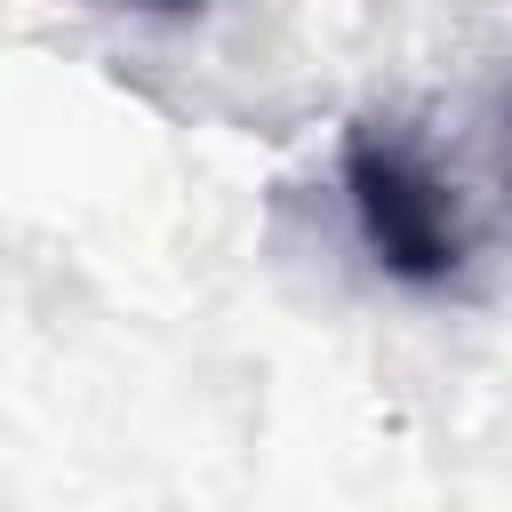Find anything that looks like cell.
Segmentation results:
<instances>
[{"instance_id":"6da1fadb","label":"cell","mask_w":512,"mask_h":512,"mask_svg":"<svg viewBox=\"0 0 512 512\" xmlns=\"http://www.w3.org/2000/svg\"><path fill=\"white\" fill-rule=\"evenodd\" d=\"M344 200L368 240V256L408 288H448L472 256L456 184L432 168V152L400 120H352L344 128Z\"/></svg>"},{"instance_id":"7a4b0ae2","label":"cell","mask_w":512,"mask_h":512,"mask_svg":"<svg viewBox=\"0 0 512 512\" xmlns=\"http://www.w3.org/2000/svg\"><path fill=\"white\" fill-rule=\"evenodd\" d=\"M128 8H160V16H176V8H200V0H128Z\"/></svg>"}]
</instances>
